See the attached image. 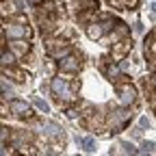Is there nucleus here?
Listing matches in <instances>:
<instances>
[{
	"label": "nucleus",
	"mask_w": 156,
	"mask_h": 156,
	"mask_svg": "<svg viewBox=\"0 0 156 156\" xmlns=\"http://www.w3.org/2000/svg\"><path fill=\"white\" fill-rule=\"evenodd\" d=\"M7 30H9V35H11V37H15V39L26 37V35H28V30H26L24 26H7Z\"/></svg>",
	"instance_id": "4"
},
{
	"label": "nucleus",
	"mask_w": 156,
	"mask_h": 156,
	"mask_svg": "<svg viewBox=\"0 0 156 156\" xmlns=\"http://www.w3.org/2000/svg\"><path fill=\"white\" fill-rule=\"evenodd\" d=\"M76 65H78V63L74 61V58H65V61L61 63V69H69V72H72V69H76Z\"/></svg>",
	"instance_id": "6"
},
{
	"label": "nucleus",
	"mask_w": 156,
	"mask_h": 156,
	"mask_svg": "<svg viewBox=\"0 0 156 156\" xmlns=\"http://www.w3.org/2000/svg\"><path fill=\"white\" fill-rule=\"evenodd\" d=\"M13 48H15V52H20V54H22V52H26V41H22V39H17V41H13Z\"/></svg>",
	"instance_id": "7"
},
{
	"label": "nucleus",
	"mask_w": 156,
	"mask_h": 156,
	"mask_svg": "<svg viewBox=\"0 0 156 156\" xmlns=\"http://www.w3.org/2000/svg\"><path fill=\"white\" fill-rule=\"evenodd\" d=\"M102 33H104V26H100V24H91V26L87 28L89 39H98V37H102Z\"/></svg>",
	"instance_id": "3"
},
{
	"label": "nucleus",
	"mask_w": 156,
	"mask_h": 156,
	"mask_svg": "<svg viewBox=\"0 0 156 156\" xmlns=\"http://www.w3.org/2000/svg\"><path fill=\"white\" fill-rule=\"evenodd\" d=\"M35 106H37L39 111H44V113H48V104H46L44 100H39V98H35Z\"/></svg>",
	"instance_id": "10"
},
{
	"label": "nucleus",
	"mask_w": 156,
	"mask_h": 156,
	"mask_svg": "<svg viewBox=\"0 0 156 156\" xmlns=\"http://www.w3.org/2000/svg\"><path fill=\"white\" fill-rule=\"evenodd\" d=\"M143 152L156 154V143H152V141H145V143H143Z\"/></svg>",
	"instance_id": "9"
},
{
	"label": "nucleus",
	"mask_w": 156,
	"mask_h": 156,
	"mask_svg": "<svg viewBox=\"0 0 156 156\" xmlns=\"http://www.w3.org/2000/svg\"><path fill=\"white\" fill-rule=\"evenodd\" d=\"M52 89H54V93H63L65 98H72V91L67 89V85H65L63 80H58V78H56V80H52Z\"/></svg>",
	"instance_id": "2"
},
{
	"label": "nucleus",
	"mask_w": 156,
	"mask_h": 156,
	"mask_svg": "<svg viewBox=\"0 0 156 156\" xmlns=\"http://www.w3.org/2000/svg\"><path fill=\"white\" fill-rule=\"evenodd\" d=\"M150 9H152V13L156 15V2H152V5H150Z\"/></svg>",
	"instance_id": "12"
},
{
	"label": "nucleus",
	"mask_w": 156,
	"mask_h": 156,
	"mask_svg": "<svg viewBox=\"0 0 156 156\" xmlns=\"http://www.w3.org/2000/svg\"><path fill=\"white\" fill-rule=\"evenodd\" d=\"M139 124H141V128H150V119H147V117H141Z\"/></svg>",
	"instance_id": "11"
},
{
	"label": "nucleus",
	"mask_w": 156,
	"mask_h": 156,
	"mask_svg": "<svg viewBox=\"0 0 156 156\" xmlns=\"http://www.w3.org/2000/svg\"><path fill=\"white\" fill-rule=\"evenodd\" d=\"M122 102H124V104L134 102V89H132V87H124V89H122Z\"/></svg>",
	"instance_id": "5"
},
{
	"label": "nucleus",
	"mask_w": 156,
	"mask_h": 156,
	"mask_svg": "<svg viewBox=\"0 0 156 156\" xmlns=\"http://www.w3.org/2000/svg\"><path fill=\"white\" fill-rule=\"evenodd\" d=\"M83 145H85V150H87V152H93V150H95V141L91 139V136L83 141Z\"/></svg>",
	"instance_id": "8"
},
{
	"label": "nucleus",
	"mask_w": 156,
	"mask_h": 156,
	"mask_svg": "<svg viewBox=\"0 0 156 156\" xmlns=\"http://www.w3.org/2000/svg\"><path fill=\"white\" fill-rule=\"evenodd\" d=\"M11 111L15 115H20V117H24V115H28V104L26 102H20V100H13L11 102Z\"/></svg>",
	"instance_id": "1"
}]
</instances>
